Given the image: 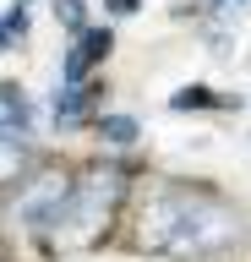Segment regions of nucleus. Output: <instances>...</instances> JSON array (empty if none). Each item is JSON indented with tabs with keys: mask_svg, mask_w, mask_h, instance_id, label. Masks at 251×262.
Listing matches in <instances>:
<instances>
[{
	"mask_svg": "<svg viewBox=\"0 0 251 262\" xmlns=\"http://www.w3.org/2000/svg\"><path fill=\"white\" fill-rule=\"evenodd\" d=\"M93 126H99V142H109V147H131L142 137V126H136L131 115H99Z\"/></svg>",
	"mask_w": 251,
	"mask_h": 262,
	"instance_id": "10",
	"label": "nucleus"
},
{
	"mask_svg": "<svg viewBox=\"0 0 251 262\" xmlns=\"http://www.w3.org/2000/svg\"><path fill=\"white\" fill-rule=\"evenodd\" d=\"M33 38V6L28 0H6L0 6V55H22Z\"/></svg>",
	"mask_w": 251,
	"mask_h": 262,
	"instance_id": "6",
	"label": "nucleus"
},
{
	"mask_svg": "<svg viewBox=\"0 0 251 262\" xmlns=\"http://www.w3.org/2000/svg\"><path fill=\"white\" fill-rule=\"evenodd\" d=\"M240 11V0H218V16H235Z\"/></svg>",
	"mask_w": 251,
	"mask_h": 262,
	"instance_id": "13",
	"label": "nucleus"
},
{
	"mask_svg": "<svg viewBox=\"0 0 251 262\" xmlns=\"http://www.w3.org/2000/svg\"><path fill=\"white\" fill-rule=\"evenodd\" d=\"M11 224L33 229V235H50L60 208H66V191H71V175L66 169H33L28 164V175L11 186Z\"/></svg>",
	"mask_w": 251,
	"mask_h": 262,
	"instance_id": "3",
	"label": "nucleus"
},
{
	"mask_svg": "<svg viewBox=\"0 0 251 262\" xmlns=\"http://www.w3.org/2000/svg\"><path fill=\"white\" fill-rule=\"evenodd\" d=\"M28 164H33V153H28V142L22 137H6L0 131V191H11L22 175H28Z\"/></svg>",
	"mask_w": 251,
	"mask_h": 262,
	"instance_id": "8",
	"label": "nucleus"
},
{
	"mask_svg": "<svg viewBox=\"0 0 251 262\" xmlns=\"http://www.w3.org/2000/svg\"><path fill=\"white\" fill-rule=\"evenodd\" d=\"M169 110H240V98H218L213 88H180V93H169Z\"/></svg>",
	"mask_w": 251,
	"mask_h": 262,
	"instance_id": "9",
	"label": "nucleus"
},
{
	"mask_svg": "<svg viewBox=\"0 0 251 262\" xmlns=\"http://www.w3.org/2000/svg\"><path fill=\"white\" fill-rule=\"evenodd\" d=\"M28 126H33V98L22 88H11V82H0V131L6 137H28Z\"/></svg>",
	"mask_w": 251,
	"mask_h": 262,
	"instance_id": "7",
	"label": "nucleus"
},
{
	"mask_svg": "<svg viewBox=\"0 0 251 262\" xmlns=\"http://www.w3.org/2000/svg\"><path fill=\"white\" fill-rule=\"evenodd\" d=\"M240 241V213L218 202L213 191H158L142 208V246L164 257H213Z\"/></svg>",
	"mask_w": 251,
	"mask_h": 262,
	"instance_id": "1",
	"label": "nucleus"
},
{
	"mask_svg": "<svg viewBox=\"0 0 251 262\" xmlns=\"http://www.w3.org/2000/svg\"><path fill=\"white\" fill-rule=\"evenodd\" d=\"M104 11H109V16H136L142 0H104Z\"/></svg>",
	"mask_w": 251,
	"mask_h": 262,
	"instance_id": "12",
	"label": "nucleus"
},
{
	"mask_svg": "<svg viewBox=\"0 0 251 262\" xmlns=\"http://www.w3.org/2000/svg\"><path fill=\"white\" fill-rule=\"evenodd\" d=\"M50 16L60 33H82L93 16H87V0H50Z\"/></svg>",
	"mask_w": 251,
	"mask_h": 262,
	"instance_id": "11",
	"label": "nucleus"
},
{
	"mask_svg": "<svg viewBox=\"0 0 251 262\" xmlns=\"http://www.w3.org/2000/svg\"><path fill=\"white\" fill-rule=\"evenodd\" d=\"M120 196H126V175H120V169H87V175H77L50 235L66 241V246H93L104 229H109Z\"/></svg>",
	"mask_w": 251,
	"mask_h": 262,
	"instance_id": "2",
	"label": "nucleus"
},
{
	"mask_svg": "<svg viewBox=\"0 0 251 262\" xmlns=\"http://www.w3.org/2000/svg\"><path fill=\"white\" fill-rule=\"evenodd\" d=\"M109 49H115V33L99 28V22H87L82 33H71V49L60 55V82H87L109 60Z\"/></svg>",
	"mask_w": 251,
	"mask_h": 262,
	"instance_id": "4",
	"label": "nucleus"
},
{
	"mask_svg": "<svg viewBox=\"0 0 251 262\" xmlns=\"http://www.w3.org/2000/svg\"><path fill=\"white\" fill-rule=\"evenodd\" d=\"M99 93H104V88H99L93 77H87V82H60V88H55V104H50V120H55L60 131L82 126L87 115L99 110Z\"/></svg>",
	"mask_w": 251,
	"mask_h": 262,
	"instance_id": "5",
	"label": "nucleus"
}]
</instances>
